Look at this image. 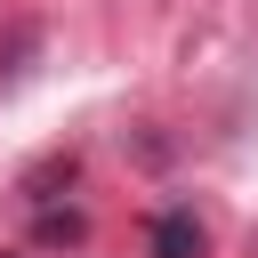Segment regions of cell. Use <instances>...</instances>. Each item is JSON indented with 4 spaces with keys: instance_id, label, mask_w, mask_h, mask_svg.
Returning <instances> with one entry per match:
<instances>
[{
    "instance_id": "6da1fadb",
    "label": "cell",
    "mask_w": 258,
    "mask_h": 258,
    "mask_svg": "<svg viewBox=\"0 0 258 258\" xmlns=\"http://www.w3.org/2000/svg\"><path fill=\"white\" fill-rule=\"evenodd\" d=\"M145 258H210V226L194 218V202L153 210V226H145Z\"/></svg>"
},
{
    "instance_id": "7a4b0ae2",
    "label": "cell",
    "mask_w": 258,
    "mask_h": 258,
    "mask_svg": "<svg viewBox=\"0 0 258 258\" xmlns=\"http://www.w3.org/2000/svg\"><path fill=\"white\" fill-rule=\"evenodd\" d=\"M89 226H81V210H48L40 218V242H81Z\"/></svg>"
},
{
    "instance_id": "3957f363",
    "label": "cell",
    "mask_w": 258,
    "mask_h": 258,
    "mask_svg": "<svg viewBox=\"0 0 258 258\" xmlns=\"http://www.w3.org/2000/svg\"><path fill=\"white\" fill-rule=\"evenodd\" d=\"M250 258H258V234H250Z\"/></svg>"
}]
</instances>
